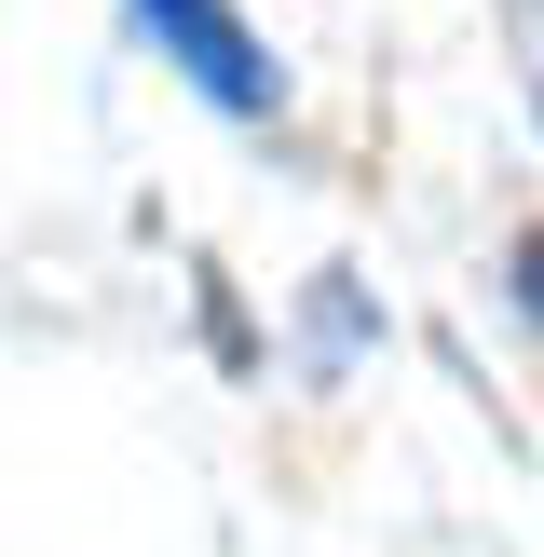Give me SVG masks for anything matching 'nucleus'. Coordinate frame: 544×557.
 <instances>
[{
    "label": "nucleus",
    "mask_w": 544,
    "mask_h": 557,
    "mask_svg": "<svg viewBox=\"0 0 544 557\" xmlns=\"http://www.w3.org/2000/svg\"><path fill=\"white\" fill-rule=\"evenodd\" d=\"M136 14L163 27V54H177V69L205 82L218 109H272V54L245 41V14H232V0H136Z\"/></svg>",
    "instance_id": "nucleus-1"
},
{
    "label": "nucleus",
    "mask_w": 544,
    "mask_h": 557,
    "mask_svg": "<svg viewBox=\"0 0 544 557\" xmlns=\"http://www.w3.org/2000/svg\"><path fill=\"white\" fill-rule=\"evenodd\" d=\"M517 313H531V326H544V232H531V245H517Z\"/></svg>",
    "instance_id": "nucleus-2"
}]
</instances>
